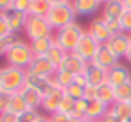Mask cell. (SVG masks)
Returning <instances> with one entry per match:
<instances>
[{
    "instance_id": "1",
    "label": "cell",
    "mask_w": 131,
    "mask_h": 122,
    "mask_svg": "<svg viewBox=\"0 0 131 122\" xmlns=\"http://www.w3.org/2000/svg\"><path fill=\"white\" fill-rule=\"evenodd\" d=\"M84 32H86V29L83 25H79L77 22H74V24H70V25H67L63 29H58L54 32V43L58 47H61L67 54L74 52L75 47L79 45L81 38L84 36Z\"/></svg>"
},
{
    "instance_id": "2",
    "label": "cell",
    "mask_w": 131,
    "mask_h": 122,
    "mask_svg": "<svg viewBox=\"0 0 131 122\" xmlns=\"http://www.w3.org/2000/svg\"><path fill=\"white\" fill-rule=\"evenodd\" d=\"M25 77H27V70L6 65L0 68V90L7 93H16L25 86Z\"/></svg>"
},
{
    "instance_id": "3",
    "label": "cell",
    "mask_w": 131,
    "mask_h": 122,
    "mask_svg": "<svg viewBox=\"0 0 131 122\" xmlns=\"http://www.w3.org/2000/svg\"><path fill=\"white\" fill-rule=\"evenodd\" d=\"M4 59H6V65H9V66H16V68H24V70H27L29 65H31V61L34 59V54H32V49H31V43L25 41V40H22L20 43L13 45L11 49H7Z\"/></svg>"
},
{
    "instance_id": "4",
    "label": "cell",
    "mask_w": 131,
    "mask_h": 122,
    "mask_svg": "<svg viewBox=\"0 0 131 122\" xmlns=\"http://www.w3.org/2000/svg\"><path fill=\"white\" fill-rule=\"evenodd\" d=\"M75 16H77V13H75L72 2H68V4H61V6H52L47 15V22L50 24V27L54 31H58V29H63V27L74 24Z\"/></svg>"
},
{
    "instance_id": "5",
    "label": "cell",
    "mask_w": 131,
    "mask_h": 122,
    "mask_svg": "<svg viewBox=\"0 0 131 122\" xmlns=\"http://www.w3.org/2000/svg\"><path fill=\"white\" fill-rule=\"evenodd\" d=\"M25 38L29 41L40 40V38H54V29L50 27V24L47 22V18H40V16H27L25 22Z\"/></svg>"
},
{
    "instance_id": "6",
    "label": "cell",
    "mask_w": 131,
    "mask_h": 122,
    "mask_svg": "<svg viewBox=\"0 0 131 122\" xmlns=\"http://www.w3.org/2000/svg\"><path fill=\"white\" fill-rule=\"evenodd\" d=\"M63 97H65V88H61V86H58V84L54 83V86L43 95V99H41V108H40V109H41L45 115H54V113L58 111V108H59Z\"/></svg>"
},
{
    "instance_id": "7",
    "label": "cell",
    "mask_w": 131,
    "mask_h": 122,
    "mask_svg": "<svg viewBox=\"0 0 131 122\" xmlns=\"http://www.w3.org/2000/svg\"><path fill=\"white\" fill-rule=\"evenodd\" d=\"M106 47H108L118 59H120V58H126V54H127L129 49H131V34H127V32L113 34V36L108 40Z\"/></svg>"
},
{
    "instance_id": "8",
    "label": "cell",
    "mask_w": 131,
    "mask_h": 122,
    "mask_svg": "<svg viewBox=\"0 0 131 122\" xmlns=\"http://www.w3.org/2000/svg\"><path fill=\"white\" fill-rule=\"evenodd\" d=\"M86 32H88L93 40H97L101 45H106V43H108V40L111 38V32H110V29H108V25H106L104 18H102L101 15H99V16H95V18L88 24Z\"/></svg>"
},
{
    "instance_id": "9",
    "label": "cell",
    "mask_w": 131,
    "mask_h": 122,
    "mask_svg": "<svg viewBox=\"0 0 131 122\" xmlns=\"http://www.w3.org/2000/svg\"><path fill=\"white\" fill-rule=\"evenodd\" d=\"M101 49V43L97 41V40H93L88 32H84V36L81 38V41H79V45L75 47V54L79 56V58H83L84 61H92L93 59V56L97 54V50Z\"/></svg>"
},
{
    "instance_id": "10",
    "label": "cell",
    "mask_w": 131,
    "mask_h": 122,
    "mask_svg": "<svg viewBox=\"0 0 131 122\" xmlns=\"http://www.w3.org/2000/svg\"><path fill=\"white\" fill-rule=\"evenodd\" d=\"M56 66L47 59V56H34V59L31 61L27 72L34 74V75H41V77H54L56 74Z\"/></svg>"
},
{
    "instance_id": "11",
    "label": "cell",
    "mask_w": 131,
    "mask_h": 122,
    "mask_svg": "<svg viewBox=\"0 0 131 122\" xmlns=\"http://www.w3.org/2000/svg\"><path fill=\"white\" fill-rule=\"evenodd\" d=\"M117 63H118V58H117V56H115L106 45H101V49L97 50V54H95L93 59L90 61V65L99 66V68H104V70L113 68Z\"/></svg>"
},
{
    "instance_id": "12",
    "label": "cell",
    "mask_w": 131,
    "mask_h": 122,
    "mask_svg": "<svg viewBox=\"0 0 131 122\" xmlns=\"http://www.w3.org/2000/svg\"><path fill=\"white\" fill-rule=\"evenodd\" d=\"M88 66H90L88 61H84L83 58H79L75 52H68L67 58H65V61H63V65L59 68L70 72L72 75H79V74H86Z\"/></svg>"
},
{
    "instance_id": "13",
    "label": "cell",
    "mask_w": 131,
    "mask_h": 122,
    "mask_svg": "<svg viewBox=\"0 0 131 122\" xmlns=\"http://www.w3.org/2000/svg\"><path fill=\"white\" fill-rule=\"evenodd\" d=\"M108 83L111 86H120V84H126V83H131V72L126 65L122 63H117L113 68L108 70Z\"/></svg>"
},
{
    "instance_id": "14",
    "label": "cell",
    "mask_w": 131,
    "mask_h": 122,
    "mask_svg": "<svg viewBox=\"0 0 131 122\" xmlns=\"http://www.w3.org/2000/svg\"><path fill=\"white\" fill-rule=\"evenodd\" d=\"M124 11H126L124 0H110V2L102 4L101 16L104 20H120V16L124 15Z\"/></svg>"
},
{
    "instance_id": "15",
    "label": "cell",
    "mask_w": 131,
    "mask_h": 122,
    "mask_svg": "<svg viewBox=\"0 0 131 122\" xmlns=\"http://www.w3.org/2000/svg\"><path fill=\"white\" fill-rule=\"evenodd\" d=\"M77 16H90L95 15L97 11L102 9V2L101 0H70Z\"/></svg>"
},
{
    "instance_id": "16",
    "label": "cell",
    "mask_w": 131,
    "mask_h": 122,
    "mask_svg": "<svg viewBox=\"0 0 131 122\" xmlns=\"http://www.w3.org/2000/svg\"><path fill=\"white\" fill-rule=\"evenodd\" d=\"M6 16H7V24H9V29H11L13 34H18L25 29V22H27V16H29L27 13H20V11L11 9V11L6 13Z\"/></svg>"
},
{
    "instance_id": "17",
    "label": "cell",
    "mask_w": 131,
    "mask_h": 122,
    "mask_svg": "<svg viewBox=\"0 0 131 122\" xmlns=\"http://www.w3.org/2000/svg\"><path fill=\"white\" fill-rule=\"evenodd\" d=\"M25 84L36 88L38 92H41V95H45L52 86H54V79L52 77H41V75H34V74H29L27 72V77H25Z\"/></svg>"
},
{
    "instance_id": "18",
    "label": "cell",
    "mask_w": 131,
    "mask_h": 122,
    "mask_svg": "<svg viewBox=\"0 0 131 122\" xmlns=\"http://www.w3.org/2000/svg\"><path fill=\"white\" fill-rule=\"evenodd\" d=\"M20 93H22V97L25 99V102H27L29 109H40V108H41V99H43L41 92H38L36 88H32V86L25 84V86L20 90Z\"/></svg>"
},
{
    "instance_id": "19",
    "label": "cell",
    "mask_w": 131,
    "mask_h": 122,
    "mask_svg": "<svg viewBox=\"0 0 131 122\" xmlns=\"http://www.w3.org/2000/svg\"><path fill=\"white\" fill-rule=\"evenodd\" d=\"M86 79H88V84H92V86H101V84L108 83V70L90 65L88 70H86Z\"/></svg>"
},
{
    "instance_id": "20",
    "label": "cell",
    "mask_w": 131,
    "mask_h": 122,
    "mask_svg": "<svg viewBox=\"0 0 131 122\" xmlns=\"http://www.w3.org/2000/svg\"><path fill=\"white\" fill-rule=\"evenodd\" d=\"M97 101L104 102L106 106H113L115 104V86H111L110 83L97 86Z\"/></svg>"
},
{
    "instance_id": "21",
    "label": "cell",
    "mask_w": 131,
    "mask_h": 122,
    "mask_svg": "<svg viewBox=\"0 0 131 122\" xmlns=\"http://www.w3.org/2000/svg\"><path fill=\"white\" fill-rule=\"evenodd\" d=\"M50 7H52V6L47 2V0H31V4H29V16L47 18Z\"/></svg>"
},
{
    "instance_id": "22",
    "label": "cell",
    "mask_w": 131,
    "mask_h": 122,
    "mask_svg": "<svg viewBox=\"0 0 131 122\" xmlns=\"http://www.w3.org/2000/svg\"><path fill=\"white\" fill-rule=\"evenodd\" d=\"M29 43H31V49H32L34 56H47V52L54 45V38H40V40H34V41H29Z\"/></svg>"
},
{
    "instance_id": "23",
    "label": "cell",
    "mask_w": 131,
    "mask_h": 122,
    "mask_svg": "<svg viewBox=\"0 0 131 122\" xmlns=\"http://www.w3.org/2000/svg\"><path fill=\"white\" fill-rule=\"evenodd\" d=\"M110 109V106H106L104 102H101V101H90V104H88V111H86V117L84 118H92V120H99L106 111Z\"/></svg>"
},
{
    "instance_id": "24",
    "label": "cell",
    "mask_w": 131,
    "mask_h": 122,
    "mask_svg": "<svg viewBox=\"0 0 131 122\" xmlns=\"http://www.w3.org/2000/svg\"><path fill=\"white\" fill-rule=\"evenodd\" d=\"M27 109H29V106H27L25 99L22 97V93H20V92L13 93V95H11V102H9V109H7V111H11V113H15V115H22V113H25Z\"/></svg>"
},
{
    "instance_id": "25",
    "label": "cell",
    "mask_w": 131,
    "mask_h": 122,
    "mask_svg": "<svg viewBox=\"0 0 131 122\" xmlns=\"http://www.w3.org/2000/svg\"><path fill=\"white\" fill-rule=\"evenodd\" d=\"M110 109L115 113V117L120 122H126L131 118V104L129 102H115L113 106H110Z\"/></svg>"
},
{
    "instance_id": "26",
    "label": "cell",
    "mask_w": 131,
    "mask_h": 122,
    "mask_svg": "<svg viewBox=\"0 0 131 122\" xmlns=\"http://www.w3.org/2000/svg\"><path fill=\"white\" fill-rule=\"evenodd\" d=\"M65 58H67V52L61 49V47H58L56 43L50 47V50L47 52V59L56 66V68H59L61 65H63V61H65Z\"/></svg>"
},
{
    "instance_id": "27",
    "label": "cell",
    "mask_w": 131,
    "mask_h": 122,
    "mask_svg": "<svg viewBox=\"0 0 131 122\" xmlns=\"http://www.w3.org/2000/svg\"><path fill=\"white\" fill-rule=\"evenodd\" d=\"M74 77H75V75H72L70 72H67V70H63V68H58L52 79H54V83H56L58 86L67 88L68 84H72V83H74Z\"/></svg>"
},
{
    "instance_id": "28",
    "label": "cell",
    "mask_w": 131,
    "mask_h": 122,
    "mask_svg": "<svg viewBox=\"0 0 131 122\" xmlns=\"http://www.w3.org/2000/svg\"><path fill=\"white\" fill-rule=\"evenodd\" d=\"M131 99V83L115 86V102H127Z\"/></svg>"
},
{
    "instance_id": "29",
    "label": "cell",
    "mask_w": 131,
    "mask_h": 122,
    "mask_svg": "<svg viewBox=\"0 0 131 122\" xmlns=\"http://www.w3.org/2000/svg\"><path fill=\"white\" fill-rule=\"evenodd\" d=\"M65 95L70 97V99H74V101H79V99L84 97V88L79 86V84H75V83H72V84H68L65 88Z\"/></svg>"
},
{
    "instance_id": "30",
    "label": "cell",
    "mask_w": 131,
    "mask_h": 122,
    "mask_svg": "<svg viewBox=\"0 0 131 122\" xmlns=\"http://www.w3.org/2000/svg\"><path fill=\"white\" fill-rule=\"evenodd\" d=\"M74 109H75V101L65 95L61 104H59V108H58V111L59 113H67V115H74Z\"/></svg>"
},
{
    "instance_id": "31",
    "label": "cell",
    "mask_w": 131,
    "mask_h": 122,
    "mask_svg": "<svg viewBox=\"0 0 131 122\" xmlns=\"http://www.w3.org/2000/svg\"><path fill=\"white\" fill-rule=\"evenodd\" d=\"M88 104H90V101L88 99H79V101H75V109H74V115L77 117V118H84L86 117V111H88Z\"/></svg>"
},
{
    "instance_id": "32",
    "label": "cell",
    "mask_w": 131,
    "mask_h": 122,
    "mask_svg": "<svg viewBox=\"0 0 131 122\" xmlns=\"http://www.w3.org/2000/svg\"><path fill=\"white\" fill-rule=\"evenodd\" d=\"M50 122H81V118H77L75 115H67V113H59L56 111L54 115H49Z\"/></svg>"
},
{
    "instance_id": "33",
    "label": "cell",
    "mask_w": 131,
    "mask_h": 122,
    "mask_svg": "<svg viewBox=\"0 0 131 122\" xmlns=\"http://www.w3.org/2000/svg\"><path fill=\"white\" fill-rule=\"evenodd\" d=\"M40 109H27L25 113L18 115V120L16 122H36V118L40 117Z\"/></svg>"
},
{
    "instance_id": "34",
    "label": "cell",
    "mask_w": 131,
    "mask_h": 122,
    "mask_svg": "<svg viewBox=\"0 0 131 122\" xmlns=\"http://www.w3.org/2000/svg\"><path fill=\"white\" fill-rule=\"evenodd\" d=\"M120 27H122V32L131 34V9H126L124 15L120 16Z\"/></svg>"
},
{
    "instance_id": "35",
    "label": "cell",
    "mask_w": 131,
    "mask_h": 122,
    "mask_svg": "<svg viewBox=\"0 0 131 122\" xmlns=\"http://www.w3.org/2000/svg\"><path fill=\"white\" fill-rule=\"evenodd\" d=\"M11 34L9 24H7V16L6 13H0V38H7Z\"/></svg>"
},
{
    "instance_id": "36",
    "label": "cell",
    "mask_w": 131,
    "mask_h": 122,
    "mask_svg": "<svg viewBox=\"0 0 131 122\" xmlns=\"http://www.w3.org/2000/svg\"><path fill=\"white\" fill-rule=\"evenodd\" d=\"M11 95H13V93H7V92H4V90H0V113H4V111L9 109Z\"/></svg>"
},
{
    "instance_id": "37",
    "label": "cell",
    "mask_w": 131,
    "mask_h": 122,
    "mask_svg": "<svg viewBox=\"0 0 131 122\" xmlns=\"http://www.w3.org/2000/svg\"><path fill=\"white\" fill-rule=\"evenodd\" d=\"M29 4H31V0H13V9L29 15Z\"/></svg>"
},
{
    "instance_id": "38",
    "label": "cell",
    "mask_w": 131,
    "mask_h": 122,
    "mask_svg": "<svg viewBox=\"0 0 131 122\" xmlns=\"http://www.w3.org/2000/svg\"><path fill=\"white\" fill-rule=\"evenodd\" d=\"M104 22H106V25H108V29H110L111 36H113V34H118V32H122L120 20H104Z\"/></svg>"
},
{
    "instance_id": "39",
    "label": "cell",
    "mask_w": 131,
    "mask_h": 122,
    "mask_svg": "<svg viewBox=\"0 0 131 122\" xmlns=\"http://www.w3.org/2000/svg\"><path fill=\"white\" fill-rule=\"evenodd\" d=\"M84 99H88V101H95V99H97V86L88 84V86L84 88Z\"/></svg>"
},
{
    "instance_id": "40",
    "label": "cell",
    "mask_w": 131,
    "mask_h": 122,
    "mask_svg": "<svg viewBox=\"0 0 131 122\" xmlns=\"http://www.w3.org/2000/svg\"><path fill=\"white\" fill-rule=\"evenodd\" d=\"M18 120V115L11 113V111H4L0 113V122H16Z\"/></svg>"
},
{
    "instance_id": "41",
    "label": "cell",
    "mask_w": 131,
    "mask_h": 122,
    "mask_svg": "<svg viewBox=\"0 0 131 122\" xmlns=\"http://www.w3.org/2000/svg\"><path fill=\"white\" fill-rule=\"evenodd\" d=\"M99 122H120V120L115 117V113H113L111 109H108V111H106V113L99 118Z\"/></svg>"
},
{
    "instance_id": "42",
    "label": "cell",
    "mask_w": 131,
    "mask_h": 122,
    "mask_svg": "<svg viewBox=\"0 0 131 122\" xmlns=\"http://www.w3.org/2000/svg\"><path fill=\"white\" fill-rule=\"evenodd\" d=\"M13 9V0H0V13H7Z\"/></svg>"
},
{
    "instance_id": "43",
    "label": "cell",
    "mask_w": 131,
    "mask_h": 122,
    "mask_svg": "<svg viewBox=\"0 0 131 122\" xmlns=\"http://www.w3.org/2000/svg\"><path fill=\"white\" fill-rule=\"evenodd\" d=\"M74 83H75V84H79V86H83V88H86V86H88L86 74H79V75H75V77H74Z\"/></svg>"
},
{
    "instance_id": "44",
    "label": "cell",
    "mask_w": 131,
    "mask_h": 122,
    "mask_svg": "<svg viewBox=\"0 0 131 122\" xmlns=\"http://www.w3.org/2000/svg\"><path fill=\"white\" fill-rule=\"evenodd\" d=\"M7 49H9V45H7L6 38H0V56H6Z\"/></svg>"
},
{
    "instance_id": "45",
    "label": "cell",
    "mask_w": 131,
    "mask_h": 122,
    "mask_svg": "<svg viewBox=\"0 0 131 122\" xmlns=\"http://www.w3.org/2000/svg\"><path fill=\"white\" fill-rule=\"evenodd\" d=\"M50 6H61V4H68L70 0H47Z\"/></svg>"
},
{
    "instance_id": "46",
    "label": "cell",
    "mask_w": 131,
    "mask_h": 122,
    "mask_svg": "<svg viewBox=\"0 0 131 122\" xmlns=\"http://www.w3.org/2000/svg\"><path fill=\"white\" fill-rule=\"evenodd\" d=\"M36 122H50V118H49V115H45V113H40V117L36 118Z\"/></svg>"
},
{
    "instance_id": "47",
    "label": "cell",
    "mask_w": 131,
    "mask_h": 122,
    "mask_svg": "<svg viewBox=\"0 0 131 122\" xmlns=\"http://www.w3.org/2000/svg\"><path fill=\"white\" fill-rule=\"evenodd\" d=\"M126 61H127V63H129V65H131V49H129V52H127V54H126Z\"/></svg>"
},
{
    "instance_id": "48",
    "label": "cell",
    "mask_w": 131,
    "mask_h": 122,
    "mask_svg": "<svg viewBox=\"0 0 131 122\" xmlns=\"http://www.w3.org/2000/svg\"><path fill=\"white\" fill-rule=\"evenodd\" d=\"M124 6H126V9H131V0H124Z\"/></svg>"
},
{
    "instance_id": "49",
    "label": "cell",
    "mask_w": 131,
    "mask_h": 122,
    "mask_svg": "<svg viewBox=\"0 0 131 122\" xmlns=\"http://www.w3.org/2000/svg\"><path fill=\"white\" fill-rule=\"evenodd\" d=\"M81 122H99V120H92V118H83Z\"/></svg>"
},
{
    "instance_id": "50",
    "label": "cell",
    "mask_w": 131,
    "mask_h": 122,
    "mask_svg": "<svg viewBox=\"0 0 131 122\" xmlns=\"http://www.w3.org/2000/svg\"><path fill=\"white\" fill-rule=\"evenodd\" d=\"M101 2H102V4H104V2H110V0H101Z\"/></svg>"
},
{
    "instance_id": "51",
    "label": "cell",
    "mask_w": 131,
    "mask_h": 122,
    "mask_svg": "<svg viewBox=\"0 0 131 122\" xmlns=\"http://www.w3.org/2000/svg\"><path fill=\"white\" fill-rule=\"evenodd\" d=\"M127 102H129V104H131V99H129V101H127Z\"/></svg>"
},
{
    "instance_id": "52",
    "label": "cell",
    "mask_w": 131,
    "mask_h": 122,
    "mask_svg": "<svg viewBox=\"0 0 131 122\" xmlns=\"http://www.w3.org/2000/svg\"><path fill=\"white\" fill-rule=\"evenodd\" d=\"M126 122H131V118H129V120H126Z\"/></svg>"
}]
</instances>
